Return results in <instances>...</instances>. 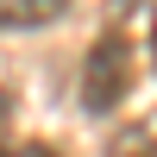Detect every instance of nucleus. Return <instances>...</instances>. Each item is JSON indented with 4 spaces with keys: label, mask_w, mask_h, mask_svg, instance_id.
<instances>
[{
    "label": "nucleus",
    "mask_w": 157,
    "mask_h": 157,
    "mask_svg": "<svg viewBox=\"0 0 157 157\" xmlns=\"http://www.w3.org/2000/svg\"><path fill=\"white\" fill-rule=\"evenodd\" d=\"M132 44H126L120 32H107L94 50H88L82 63V113H113L126 94H132Z\"/></svg>",
    "instance_id": "1"
},
{
    "label": "nucleus",
    "mask_w": 157,
    "mask_h": 157,
    "mask_svg": "<svg viewBox=\"0 0 157 157\" xmlns=\"http://www.w3.org/2000/svg\"><path fill=\"white\" fill-rule=\"evenodd\" d=\"M63 13H69V0H0V32H38Z\"/></svg>",
    "instance_id": "2"
},
{
    "label": "nucleus",
    "mask_w": 157,
    "mask_h": 157,
    "mask_svg": "<svg viewBox=\"0 0 157 157\" xmlns=\"http://www.w3.org/2000/svg\"><path fill=\"white\" fill-rule=\"evenodd\" d=\"M113 157H157V138L151 132H126L120 145H113Z\"/></svg>",
    "instance_id": "3"
},
{
    "label": "nucleus",
    "mask_w": 157,
    "mask_h": 157,
    "mask_svg": "<svg viewBox=\"0 0 157 157\" xmlns=\"http://www.w3.org/2000/svg\"><path fill=\"white\" fill-rule=\"evenodd\" d=\"M0 157H63L57 145H0Z\"/></svg>",
    "instance_id": "4"
},
{
    "label": "nucleus",
    "mask_w": 157,
    "mask_h": 157,
    "mask_svg": "<svg viewBox=\"0 0 157 157\" xmlns=\"http://www.w3.org/2000/svg\"><path fill=\"white\" fill-rule=\"evenodd\" d=\"M151 69H157V13H151Z\"/></svg>",
    "instance_id": "5"
}]
</instances>
